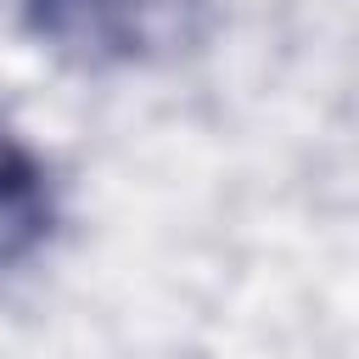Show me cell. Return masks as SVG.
<instances>
[{
  "label": "cell",
  "instance_id": "cell-1",
  "mask_svg": "<svg viewBox=\"0 0 359 359\" xmlns=\"http://www.w3.org/2000/svg\"><path fill=\"white\" fill-rule=\"evenodd\" d=\"M22 28L84 73L157 67L196 50L219 0H17Z\"/></svg>",
  "mask_w": 359,
  "mask_h": 359
},
{
  "label": "cell",
  "instance_id": "cell-2",
  "mask_svg": "<svg viewBox=\"0 0 359 359\" xmlns=\"http://www.w3.org/2000/svg\"><path fill=\"white\" fill-rule=\"evenodd\" d=\"M56 230V185L50 168L0 123V269L34 258Z\"/></svg>",
  "mask_w": 359,
  "mask_h": 359
}]
</instances>
